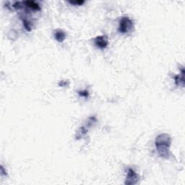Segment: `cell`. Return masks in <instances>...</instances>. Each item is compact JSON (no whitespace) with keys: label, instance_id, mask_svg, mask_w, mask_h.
I'll return each instance as SVG.
<instances>
[{"label":"cell","instance_id":"4","mask_svg":"<svg viewBox=\"0 0 185 185\" xmlns=\"http://www.w3.org/2000/svg\"><path fill=\"white\" fill-rule=\"evenodd\" d=\"M94 41L95 45L100 49H105V48H106V46L109 44V42H108L107 39L103 36H97V37L95 39Z\"/></svg>","mask_w":185,"mask_h":185},{"label":"cell","instance_id":"8","mask_svg":"<svg viewBox=\"0 0 185 185\" xmlns=\"http://www.w3.org/2000/svg\"><path fill=\"white\" fill-rule=\"evenodd\" d=\"M80 96L81 97H84V98H87L88 96V92L87 91H80L79 93Z\"/></svg>","mask_w":185,"mask_h":185},{"label":"cell","instance_id":"6","mask_svg":"<svg viewBox=\"0 0 185 185\" xmlns=\"http://www.w3.org/2000/svg\"><path fill=\"white\" fill-rule=\"evenodd\" d=\"M25 5L27 6L28 7H30V8H31L32 10H39L41 9L39 4H38L36 2H35V1H25Z\"/></svg>","mask_w":185,"mask_h":185},{"label":"cell","instance_id":"5","mask_svg":"<svg viewBox=\"0 0 185 185\" xmlns=\"http://www.w3.org/2000/svg\"><path fill=\"white\" fill-rule=\"evenodd\" d=\"M54 37L55 39H56L57 41L59 42H62L66 38V35H65V33H64L62 30H56L54 33Z\"/></svg>","mask_w":185,"mask_h":185},{"label":"cell","instance_id":"2","mask_svg":"<svg viewBox=\"0 0 185 185\" xmlns=\"http://www.w3.org/2000/svg\"><path fill=\"white\" fill-rule=\"evenodd\" d=\"M132 28H133V23H132V20L129 17H122V20L119 22V31L121 33L125 34V33H129L130 30H132Z\"/></svg>","mask_w":185,"mask_h":185},{"label":"cell","instance_id":"7","mask_svg":"<svg viewBox=\"0 0 185 185\" xmlns=\"http://www.w3.org/2000/svg\"><path fill=\"white\" fill-rule=\"evenodd\" d=\"M23 24H24L25 28V29L28 31H30L31 30V25H30V21H28L27 20H23Z\"/></svg>","mask_w":185,"mask_h":185},{"label":"cell","instance_id":"9","mask_svg":"<svg viewBox=\"0 0 185 185\" xmlns=\"http://www.w3.org/2000/svg\"><path fill=\"white\" fill-rule=\"evenodd\" d=\"M69 3L73 5H81V4H84L83 1H69Z\"/></svg>","mask_w":185,"mask_h":185},{"label":"cell","instance_id":"1","mask_svg":"<svg viewBox=\"0 0 185 185\" xmlns=\"http://www.w3.org/2000/svg\"><path fill=\"white\" fill-rule=\"evenodd\" d=\"M155 146L160 156L168 158L169 157V147L171 143V140L167 134L159 135L155 139Z\"/></svg>","mask_w":185,"mask_h":185},{"label":"cell","instance_id":"3","mask_svg":"<svg viewBox=\"0 0 185 185\" xmlns=\"http://www.w3.org/2000/svg\"><path fill=\"white\" fill-rule=\"evenodd\" d=\"M138 176L136 174L134 170L132 168H129L127 172V176L126 181H125V184H135L138 183Z\"/></svg>","mask_w":185,"mask_h":185}]
</instances>
